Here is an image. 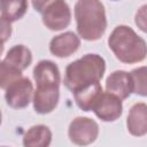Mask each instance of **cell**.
Returning a JSON list of instances; mask_svg holds the SVG:
<instances>
[{
    "instance_id": "cell-1",
    "label": "cell",
    "mask_w": 147,
    "mask_h": 147,
    "mask_svg": "<svg viewBox=\"0 0 147 147\" xmlns=\"http://www.w3.org/2000/svg\"><path fill=\"white\" fill-rule=\"evenodd\" d=\"M105 71L106 62L101 55L86 54L67 65L63 82L65 87L75 93L85 86L100 83Z\"/></svg>"
},
{
    "instance_id": "cell-2",
    "label": "cell",
    "mask_w": 147,
    "mask_h": 147,
    "mask_svg": "<svg viewBox=\"0 0 147 147\" xmlns=\"http://www.w3.org/2000/svg\"><path fill=\"white\" fill-rule=\"evenodd\" d=\"M108 46L116 59L126 64L141 62L147 56L146 41L127 25H117L113 30Z\"/></svg>"
},
{
    "instance_id": "cell-3",
    "label": "cell",
    "mask_w": 147,
    "mask_h": 147,
    "mask_svg": "<svg viewBox=\"0 0 147 147\" xmlns=\"http://www.w3.org/2000/svg\"><path fill=\"white\" fill-rule=\"evenodd\" d=\"M75 18L77 32L85 40L100 39L107 29L106 10L98 0H79L75 5Z\"/></svg>"
},
{
    "instance_id": "cell-4",
    "label": "cell",
    "mask_w": 147,
    "mask_h": 147,
    "mask_svg": "<svg viewBox=\"0 0 147 147\" xmlns=\"http://www.w3.org/2000/svg\"><path fill=\"white\" fill-rule=\"evenodd\" d=\"M31 51L24 45L13 46L0 64V86L6 90L13 82L22 78V72L31 64Z\"/></svg>"
},
{
    "instance_id": "cell-5",
    "label": "cell",
    "mask_w": 147,
    "mask_h": 147,
    "mask_svg": "<svg viewBox=\"0 0 147 147\" xmlns=\"http://www.w3.org/2000/svg\"><path fill=\"white\" fill-rule=\"evenodd\" d=\"M34 82L37 85L32 100L34 111L41 115L52 113L59 103L61 77H37Z\"/></svg>"
},
{
    "instance_id": "cell-6",
    "label": "cell",
    "mask_w": 147,
    "mask_h": 147,
    "mask_svg": "<svg viewBox=\"0 0 147 147\" xmlns=\"http://www.w3.org/2000/svg\"><path fill=\"white\" fill-rule=\"evenodd\" d=\"M32 6L41 13L44 25L52 31L63 30L71 22L70 7L65 1H33Z\"/></svg>"
},
{
    "instance_id": "cell-7",
    "label": "cell",
    "mask_w": 147,
    "mask_h": 147,
    "mask_svg": "<svg viewBox=\"0 0 147 147\" xmlns=\"http://www.w3.org/2000/svg\"><path fill=\"white\" fill-rule=\"evenodd\" d=\"M68 136L77 146H87L94 142L99 136V125L90 117H76L71 121Z\"/></svg>"
},
{
    "instance_id": "cell-8",
    "label": "cell",
    "mask_w": 147,
    "mask_h": 147,
    "mask_svg": "<svg viewBox=\"0 0 147 147\" xmlns=\"http://www.w3.org/2000/svg\"><path fill=\"white\" fill-rule=\"evenodd\" d=\"M5 99L9 107L11 108H25L31 102L33 86L29 78L22 77L15 82H13L5 90Z\"/></svg>"
},
{
    "instance_id": "cell-9",
    "label": "cell",
    "mask_w": 147,
    "mask_h": 147,
    "mask_svg": "<svg viewBox=\"0 0 147 147\" xmlns=\"http://www.w3.org/2000/svg\"><path fill=\"white\" fill-rule=\"evenodd\" d=\"M98 118L103 122H114L118 119L123 113L122 100L116 95L103 92L93 108Z\"/></svg>"
},
{
    "instance_id": "cell-10",
    "label": "cell",
    "mask_w": 147,
    "mask_h": 147,
    "mask_svg": "<svg viewBox=\"0 0 147 147\" xmlns=\"http://www.w3.org/2000/svg\"><path fill=\"white\" fill-rule=\"evenodd\" d=\"M106 91L119 98L127 99L133 92V83L130 72L124 70H116L111 72L106 80Z\"/></svg>"
},
{
    "instance_id": "cell-11",
    "label": "cell",
    "mask_w": 147,
    "mask_h": 147,
    "mask_svg": "<svg viewBox=\"0 0 147 147\" xmlns=\"http://www.w3.org/2000/svg\"><path fill=\"white\" fill-rule=\"evenodd\" d=\"M79 46H80L79 37L74 32L68 31L52 38L49 42V51L54 56L63 59L77 52Z\"/></svg>"
},
{
    "instance_id": "cell-12",
    "label": "cell",
    "mask_w": 147,
    "mask_h": 147,
    "mask_svg": "<svg viewBox=\"0 0 147 147\" xmlns=\"http://www.w3.org/2000/svg\"><path fill=\"white\" fill-rule=\"evenodd\" d=\"M126 127L130 134L142 137L147 133V105L144 102L134 103L126 118Z\"/></svg>"
},
{
    "instance_id": "cell-13",
    "label": "cell",
    "mask_w": 147,
    "mask_h": 147,
    "mask_svg": "<svg viewBox=\"0 0 147 147\" xmlns=\"http://www.w3.org/2000/svg\"><path fill=\"white\" fill-rule=\"evenodd\" d=\"M103 93L102 86L100 83H95L88 86H85L78 91H76L74 94L75 101L77 106L84 110V111H91L93 110L95 103L100 99L101 94Z\"/></svg>"
},
{
    "instance_id": "cell-14",
    "label": "cell",
    "mask_w": 147,
    "mask_h": 147,
    "mask_svg": "<svg viewBox=\"0 0 147 147\" xmlns=\"http://www.w3.org/2000/svg\"><path fill=\"white\" fill-rule=\"evenodd\" d=\"M52 142V132L48 126L38 124L31 126L23 136L24 147H49Z\"/></svg>"
},
{
    "instance_id": "cell-15",
    "label": "cell",
    "mask_w": 147,
    "mask_h": 147,
    "mask_svg": "<svg viewBox=\"0 0 147 147\" xmlns=\"http://www.w3.org/2000/svg\"><path fill=\"white\" fill-rule=\"evenodd\" d=\"M0 6L1 20L10 24L17 20H21L28 9V2L24 0H2Z\"/></svg>"
},
{
    "instance_id": "cell-16",
    "label": "cell",
    "mask_w": 147,
    "mask_h": 147,
    "mask_svg": "<svg viewBox=\"0 0 147 147\" xmlns=\"http://www.w3.org/2000/svg\"><path fill=\"white\" fill-rule=\"evenodd\" d=\"M133 83V93L140 96H147V67H139L131 72Z\"/></svg>"
},
{
    "instance_id": "cell-17",
    "label": "cell",
    "mask_w": 147,
    "mask_h": 147,
    "mask_svg": "<svg viewBox=\"0 0 147 147\" xmlns=\"http://www.w3.org/2000/svg\"><path fill=\"white\" fill-rule=\"evenodd\" d=\"M134 23L141 31L147 33V3L142 5L137 10L134 16Z\"/></svg>"
},
{
    "instance_id": "cell-18",
    "label": "cell",
    "mask_w": 147,
    "mask_h": 147,
    "mask_svg": "<svg viewBox=\"0 0 147 147\" xmlns=\"http://www.w3.org/2000/svg\"><path fill=\"white\" fill-rule=\"evenodd\" d=\"M10 33H11V26H10V23L1 20V36H2V42H5L9 37H10Z\"/></svg>"
},
{
    "instance_id": "cell-19",
    "label": "cell",
    "mask_w": 147,
    "mask_h": 147,
    "mask_svg": "<svg viewBox=\"0 0 147 147\" xmlns=\"http://www.w3.org/2000/svg\"><path fill=\"white\" fill-rule=\"evenodd\" d=\"M3 147H5V146H3Z\"/></svg>"
}]
</instances>
